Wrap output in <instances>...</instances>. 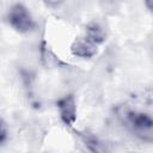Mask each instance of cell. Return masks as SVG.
<instances>
[{"label": "cell", "mask_w": 153, "mask_h": 153, "mask_svg": "<svg viewBox=\"0 0 153 153\" xmlns=\"http://www.w3.org/2000/svg\"><path fill=\"white\" fill-rule=\"evenodd\" d=\"M115 114L120 122L137 139L153 143V116L131 109L127 104H120L115 108Z\"/></svg>", "instance_id": "1"}, {"label": "cell", "mask_w": 153, "mask_h": 153, "mask_svg": "<svg viewBox=\"0 0 153 153\" xmlns=\"http://www.w3.org/2000/svg\"><path fill=\"white\" fill-rule=\"evenodd\" d=\"M6 20L8 25L19 33L30 32L35 27V19L30 10L20 2L13 4L8 8L6 14Z\"/></svg>", "instance_id": "2"}, {"label": "cell", "mask_w": 153, "mask_h": 153, "mask_svg": "<svg viewBox=\"0 0 153 153\" xmlns=\"http://www.w3.org/2000/svg\"><path fill=\"white\" fill-rule=\"evenodd\" d=\"M60 120L66 127H73L76 121V102L73 94H65L56 102Z\"/></svg>", "instance_id": "3"}, {"label": "cell", "mask_w": 153, "mask_h": 153, "mask_svg": "<svg viewBox=\"0 0 153 153\" xmlns=\"http://www.w3.org/2000/svg\"><path fill=\"white\" fill-rule=\"evenodd\" d=\"M98 44L90 39L87 36L76 37L71 44V53L80 59H91L98 53Z\"/></svg>", "instance_id": "4"}, {"label": "cell", "mask_w": 153, "mask_h": 153, "mask_svg": "<svg viewBox=\"0 0 153 153\" xmlns=\"http://www.w3.org/2000/svg\"><path fill=\"white\" fill-rule=\"evenodd\" d=\"M85 36H87L94 43L100 45L106 41L108 32L105 27L102 25V23H99L98 20H92L87 23L85 26Z\"/></svg>", "instance_id": "5"}, {"label": "cell", "mask_w": 153, "mask_h": 153, "mask_svg": "<svg viewBox=\"0 0 153 153\" xmlns=\"http://www.w3.org/2000/svg\"><path fill=\"white\" fill-rule=\"evenodd\" d=\"M41 60L45 68H54L59 65V57L53 53V50L49 48V45L43 42L41 45Z\"/></svg>", "instance_id": "6"}, {"label": "cell", "mask_w": 153, "mask_h": 153, "mask_svg": "<svg viewBox=\"0 0 153 153\" xmlns=\"http://www.w3.org/2000/svg\"><path fill=\"white\" fill-rule=\"evenodd\" d=\"M81 137L85 142V146H87V148L92 152H102L104 151V148L102 147V143H99L98 139L94 137L93 135L91 134H81Z\"/></svg>", "instance_id": "7"}, {"label": "cell", "mask_w": 153, "mask_h": 153, "mask_svg": "<svg viewBox=\"0 0 153 153\" xmlns=\"http://www.w3.org/2000/svg\"><path fill=\"white\" fill-rule=\"evenodd\" d=\"M7 137H8V129H7L5 121L1 120V122H0V145H4L7 141Z\"/></svg>", "instance_id": "8"}, {"label": "cell", "mask_w": 153, "mask_h": 153, "mask_svg": "<svg viewBox=\"0 0 153 153\" xmlns=\"http://www.w3.org/2000/svg\"><path fill=\"white\" fill-rule=\"evenodd\" d=\"M43 2H44L48 7L56 8V7H59V6L63 2V0H43Z\"/></svg>", "instance_id": "9"}, {"label": "cell", "mask_w": 153, "mask_h": 153, "mask_svg": "<svg viewBox=\"0 0 153 153\" xmlns=\"http://www.w3.org/2000/svg\"><path fill=\"white\" fill-rule=\"evenodd\" d=\"M145 1V6L149 12H153V0H143Z\"/></svg>", "instance_id": "10"}]
</instances>
